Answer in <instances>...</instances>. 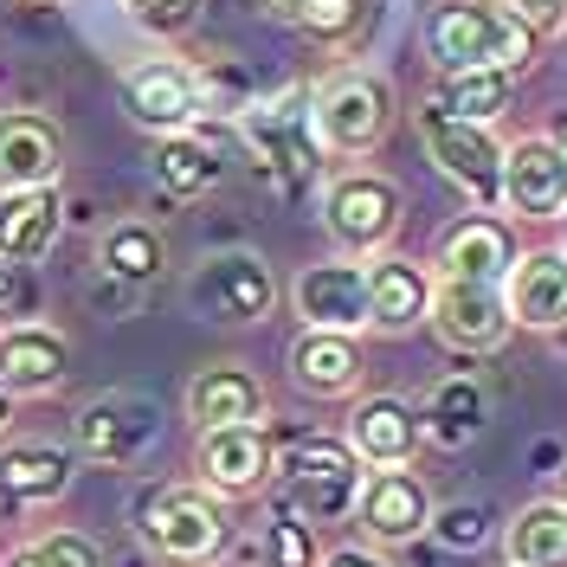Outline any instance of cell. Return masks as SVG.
<instances>
[{"label": "cell", "mask_w": 567, "mask_h": 567, "mask_svg": "<svg viewBox=\"0 0 567 567\" xmlns=\"http://www.w3.org/2000/svg\"><path fill=\"white\" fill-rule=\"evenodd\" d=\"M523 251L509 239V226L496 213H464L458 226L439 239V278H464V284H509V265Z\"/></svg>", "instance_id": "17"}, {"label": "cell", "mask_w": 567, "mask_h": 567, "mask_svg": "<svg viewBox=\"0 0 567 567\" xmlns=\"http://www.w3.org/2000/svg\"><path fill=\"white\" fill-rule=\"evenodd\" d=\"M432 336L452 342V349H471V354H491L509 342V303H503V284H464V278H439L432 284Z\"/></svg>", "instance_id": "11"}, {"label": "cell", "mask_w": 567, "mask_h": 567, "mask_svg": "<svg viewBox=\"0 0 567 567\" xmlns=\"http://www.w3.org/2000/svg\"><path fill=\"white\" fill-rule=\"evenodd\" d=\"M432 104L452 110V116H471V123H496L509 110V71H445Z\"/></svg>", "instance_id": "29"}, {"label": "cell", "mask_w": 567, "mask_h": 567, "mask_svg": "<svg viewBox=\"0 0 567 567\" xmlns=\"http://www.w3.org/2000/svg\"><path fill=\"white\" fill-rule=\"evenodd\" d=\"M322 226H329V239L349 251H381L400 233V187L381 175H336L329 181V194H322Z\"/></svg>", "instance_id": "7"}, {"label": "cell", "mask_w": 567, "mask_h": 567, "mask_svg": "<svg viewBox=\"0 0 567 567\" xmlns=\"http://www.w3.org/2000/svg\"><path fill=\"white\" fill-rule=\"evenodd\" d=\"M503 548H509V561L516 567H567V503L561 496L529 503V509L509 523Z\"/></svg>", "instance_id": "27"}, {"label": "cell", "mask_w": 567, "mask_h": 567, "mask_svg": "<svg viewBox=\"0 0 567 567\" xmlns=\"http://www.w3.org/2000/svg\"><path fill=\"white\" fill-rule=\"evenodd\" d=\"M310 123H317L322 148H336V155H374L393 123V97L374 71H336L317 91V104H310Z\"/></svg>", "instance_id": "5"}, {"label": "cell", "mask_w": 567, "mask_h": 567, "mask_svg": "<svg viewBox=\"0 0 567 567\" xmlns=\"http://www.w3.org/2000/svg\"><path fill=\"white\" fill-rule=\"evenodd\" d=\"M432 535H439L445 548L471 555V548H484V542L496 535V516L484 509V503H445V509H432Z\"/></svg>", "instance_id": "30"}, {"label": "cell", "mask_w": 567, "mask_h": 567, "mask_svg": "<svg viewBox=\"0 0 567 567\" xmlns=\"http://www.w3.org/2000/svg\"><path fill=\"white\" fill-rule=\"evenodd\" d=\"M555 496H561V503H567V464H561V491H555Z\"/></svg>", "instance_id": "43"}, {"label": "cell", "mask_w": 567, "mask_h": 567, "mask_svg": "<svg viewBox=\"0 0 567 567\" xmlns=\"http://www.w3.org/2000/svg\"><path fill=\"white\" fill-rule=\"evenodd\" d=\"M136 535L175 567H207L226 548V509L207 484H155L136 503Z\"/></svg>", "instance_id": "3"}, {"label": "cell", "mask_w": 567, "mask_h": 567, "mask_svg": "<svg viewBox=\"0 0 567 567\" xmlns=\"http://www.w3.org/2000/svg\"><path fill=\"white\" fill-rule=\"evenodd\" d=\"M322 567H388L374 548H322Z\"/></svg>", "instance_id": "37"}, {"label": "cell", "mask_w": 567, "mask_h": 567, "mask_svg": "<svg viewBox=\"0 0 567 567\" xmlns=\"http://www.w3.org/2000/svg\"><path fill=\"white\" fill-rule=\"evenodd\" d=\"M59 226H65V200L52 187H13V194H0V258L39 265L45 251L59 246Z\"/></svg>", "instance_id": "22"}, {"label": "cell", "mask_w": 567, "mask_h": 567, "mask_svg": "<svg viewBox=\"0 0 567 567\" xmlns=\"http://www.w3.org/2000/svg\"><path fill=\"white\" fill-rule=\"evenodd\" d=\"M65 168V136L52 116L39 110H13L0 116V194L13 187H52Z\"/></svg>", "instance_id": "16"}, {"label": "cell", "mask_w": 567, "mask_h": 567, "mask_svg": "<svg viewBox=\"0 0 567 567\" xmlns=\"http://www.w3.org/2000/svg\"><path fill=\"white\" fill-rule=\"evenodd\" d=\"M420 142H425V155H432V168L452 181L471 207L496 213L509 142L496 136L491 123H471V116H452V110H439V104H420Z\"/></svg>", "instance_id": "4"}, {"label": "cell", "mask_w": 567, "mask_h": 567, "mask_svg": "<svg viewBox=\"0 0 567 567\" xmlns=\"http://www.w3.org/2000/svg\"><path fill=\"white\" fill-rule=\"evenodd\" d=\"M265 7H271L278 20H297V13H303V0H265Z\"/></svg>", "instance_id": "38"}, {"label": "cell", "mask_w": 567, "mask_h": 567, "mask_svg": "<svg viewBox=\"0 0 567 567\" xmlns=\"http://www.w3.org/2000/svg\"><path fill=\"white\" fill-rule=\"evenodd\" d=\"M354 523L374 535V542H413L420 529H432V491L406 464L393 471H368L361 496H354Z\"/></svg>", "instance_id": "14"}, {"label": "cell", "mask_w": 567, "mask_h": 567, "mask_svg": "<svg viewBox=\"0 0 567 567\" xmlns=\"http://www.w3.org/2000/svg\"><path fill=\"white\" fill-rule=\"evenodd\" d=\"M155 432H162V413L142 393H97L71 420V439L91 464H136L155 445Z\"/></svg>", "instance_id": "8"}, {"label": "cell", "mask_w": 567, "mask_h": 567, "mask_svg": "<svg viewBox=\"0 0 567 567\" xmlns=\"http://www.w3.org/2000/svg\"><path fill=\"white\" fill-rule=\"evenodd\" d=\"M535 33H567V0H509Z\"/></svg>", "instance_id": "36"}, {"label": "cell", "mask_w": 567, "mask_h": 567, "mask_svg": "<svg viewBox=\"0 0 567 567\" xmlns=\"http://www.w3.org/2000/svg\"><path fill=\"white\" fill-rule=\"evenodd\" d=\"M71 368V349L59 329H45V322H13V329H0V388L13 393V400H27V393H52L65 381Z\"/></svg>", "instance_id": "19"}, {"label": "cell", "mask_w": 567, "mask_h": 567, "mask_svg": "<svg viewBox=\"0 0 567 567\" xmlns=\"http://www.w3.org/2000/svg\"><path fill=\"white\" fill-rule=\"evenodd\" d=\"M265 555L271 567H322V548H317V523H303V516H271V529H265Z\"/></svg>", "instance_id": "31"}, {"label": "cell", "mask_w": 567, "mask_h": 567, "mask_svg": "<svg viewBox=\"0 0 567 567\" xmlns=\"http://www.w3.org/2000/svg\"><path fill=\"white\" fill-rule=\"evenodd\" d=\"M194 471L213 496H251L278 477V439L265 425H207L194 445Z\"/></svg>", "instance_id": "9"}, {"label": "cell", "mask_w": 567, "mask_h": 567, "mask_svg": "<svg viewBox=\"0 0 567 567\" xmlns=\"http://www.w3.org/2000/svg\"><path fill=\"white\" fill-rule=\"evenodd\" d=\"M297 317L310 329H342V336H361L368 329V271L354 258H329V265H310L297 278Z\"/></svg>", "instance_id": "15"}, {"label": "cell", "mask_w": 567, "mask_h": 567, "mask_svg": "<svg viewBox=\"0 0 567 567\" xmlns=\"http://www.w3.org/2000/svg\"><path fill=\"white\" fill-rule=\"evenodd\" d=\"M425 432L445 445V452H458V445H471L477 432H484V420H491V400H484V388L477 381H464V374H452V381H439L432 388V400H425Z\"/></svg>", "instance_id": "26"}, {"label": "cell", "mask_w": 567, "mask_h": 567, "mask_svg": "<svg viewBox=\"0 0 567 567\" xmlns=\"http://www.w3.org/2000/svg\"><path fill=\"white\" fill-rule=\"evenodd\" d=\"M39 303L33 278H27V265H13V258H0V329H13V322H27Z\"/></svg>", "instance_id": "34"}, {"label": "cell", "mask_w": 567, "mask_h": 567, "mask_svg": "<svg viewBox=\"0 0 567 567\" xmlns=\"http://www.w3.org/2000/svg\"><path fill=\"white\" fill-rule=\"evenodd\" d=\"M503 207L516 219H561L567 213V155L555 136H523L503 155Z\"/></svg>", "instance_id": "12"}, {"label": "cell", "mask_w": 567, "mask_h": 567, "mask_svg": "<svg viewBox=\"0 0 567 567\" xmlns=\"http://www.w3.org/2000/svg\"><path fill=\"white\" fill-rule=\"evenodd\" d=\"M278 509L303 516V523H336L349 516L368 464L349 452V439H322V432H297L290 445H278Z\"/></svg>", "instance_id": "2"}, {"label": "cell", "mask_w": 567, "mask_h": 567, "mask_svg": "<svg viewBox=\"0 0 567 567\" xmlns=\"http://www.w3.org/2000/svg\"><path fill=\"white\" fill-rule=\"evenodd\" d=\"M7 413H13V393L0 388V425H7Z\"/></svg>", "instance_id": "41"}, {"label": "cell", "mask_w": 567, "mask_h": 567, "mask_svg": "<svg viewBox=\"0 0 567 567\" xmlns=\"http://www.w3.org/2000/svg\"><path fill=\"white\" fill-rule=\"evenodd\" d=\"M548 136L561 142V155H567V116H561V123H555V130H548Z\"/></svg>", "instance_id": "40"}, {"label": "cell", "mask_w": 567, "mask_h": 567, "mask_svg": "<svg viewBox=\"0 0 567 567\" xmlns=\"http://www.w3.org/2000/svg\"><path fill=\"white\" fill-rule=\"evenodd\" d=\"M123 7L136 13L148 33H187L194 13H200V0H123Z\"/></svg>", "instance_id": "35"}, {"label": "cell", "mask_w": 567, "mask_h": 567, "mask_svg": "<svg viewBox=\"0 0 567 567\" xmlns=\"http://www.w3.org/2000/svg\"><path fill=\"white\" fill-rule=\"evenodd\" d=\"M425 439V420L413 400H400V393H368V400H354L349 413V452L368 471H393V464H413Z\"/></svg>", "instance_id": "13"}, {"label": "cell", "mask_w": 567, "mask_h": 567, "mask_svg": "<svg viewBox=\"0 0 567 567\" xmlns=\"http://www.w3.org/2000/svg\"><path fill=\"white\" fill-rule=\"evenodd\" d=\"M187 420L200 425H265V388L239 361H213L187 381Z\"/></svg>", "instance_id": "21"}, {"label": "cell", "mask_w": 567, "mask_h": 567, "mask_svg": "<svg viewBox=\"0 0 567 567\" xmlns=\"http://www.w3.org/2000/svg\"><path fill=\"white\" fill-rule=\"evenodd\" d=\"M123 110H130V123L155 130V136H181L207 116L200 71L175 65V59H142L136 71H123Z\"/></svg>", "instance_id": "10"}, {"label": "cell", "mask_w": 567, "mask_h": 567, "mask_svg": "<svg viewBox=\"0 0 567 567\" xmlns=\"http://www.w3.org/2000/svg\"><path fill=\"white\" fill-rule=\"evenodd\" d=\"M33 555H39V567H104L97 542H91V535H78V529H52V535H39Z\"/></svg>", "instance_id": "33"}, {"label": "cell", "mask_w": 567, "mask_h": 567, "mask_svg": "<svg viewBox=\"0 0 567 567\" xmlns=\"http://www.w3.org/2000/svg\"><path fill=\"white\" fill-rule=\"evenodd\" d=\"M361 20H368V0H303V13H297V27L310 39H322V45L349 39Z\"/></svg>", "instance_id": "32"}, {"label": "cell", "mask_w": 567, "mask_h": 567, "mask_svg": "<svg viewBox=\"0 0 567 567\" xmlns=\"http://www.w3.org/2000/svg\"><path fill=\"white\" fill-rule=\"evenodd\" d=\"M561 251H567V213H561Z\"/></svg>", "instance_id": "44"}, {"label": "cell", "mask_w": 567, "mask_h": 567, "mask_svg": "<svg viewBox=\"0 0 567 567\" xmlns=\"http://www.w3.org/2000/svg\"><path fill=\"white\" fill-rule=\"evenodd\" d=\"M425 52L439 71H529L535 65V27L516 7L484 0H439L425 20Z\"/></svg>", "instance_id": "1"}, {"label": "cell", "mask_w": 567, "mask_h": 567, "mask_svg": "<svg viewBox=\"0 0 567 567\" xmlns=\"http://www.w3.org/2000/svg\"><path fill=\"white\" fill-rule=\"evenodd\" d=\"M97 265H104V278H116V284H148V278H162L168 246H162V233H155L148 219H123V226L104 233Z\"/></svg>", "instance_id": "28"}, {"label": "cell", "mask_w": 567, "mask_h": 567, "mask_svg": "<svg viewBox=\"0 0 567 567\" xmlns=\"http://www.w3.org/2000/svg\"><path fill=\"white\" fill-rule=\"evenodd\" d=\"M368 374V361L354 349V336L342 329H303L297 349H290V381L310 393V400H349Z\"/></svg>", "instance_id": "20"}, {"label": "cell", "mask_w": 567, "mask_h": 567, "mask_svg": "<svg viewBox=\"0 0 567 567\" xmlns=\"http://www.w3.org/2000/svg\"><path fill=\"white\" fill-rule=\"evenodd\" d=\"M187 303L207 322H265L278 303V278L258 251H219L187 278Z\"/></svg>", "instance_id": "6"}, {"label": "cell", "mask_w": 567, "mask_h": 567, "mask_svg": "<svg viewBox=\"0 0 567 567\" xmlns=\"http://www.w3.org/2000/svg\"><path fill=\"white\" fill-rule=\"evenodd\" d=\"M65 445H0V496L7 503H59L71 491Z\"/></svg>", "instance_id": "24"}, {"label": "cell", "mask_w": 567, "mask_h": 567, "mask_svg": "<svg viewBox=\"0 0 567 567\" xmlns=\"http://www.w3.org/2000/svg\"><path fill=\"white\" fill-rule=\"evenodd\" d=\"M503 303L516 329H542V336L567 329V251H523L509 265Z\"/></svg>", "instance_id": "18"}, {"label": "cell", "mask_w": 567, "mask_h": 567, "mask_svg": "<svg viewBox=\"0 0 567 567\" xmlns=\"http://www.w3.org/2000/svg\"><path fill=\"white\" fill-rule=\"evenodd\" d=\"M503 567H516V561H503Z\"/></svg>", "instance_id": "45"}, {"label": "cell", "mask_w": 567, "mask_h": 567, "mask_svg": "<svg viewBox=\"0 0 567 567\" xmlns=\"http://www.w3.org/2000/svg\"><path fill=\"white\" fill-rule=\"evenodd\" d=\"M0 567H39V555H33V548H20V555H7Z\"/></svg>", "instance_id": "39"}, {"label": "cell", "mask_w": 567, "mask_h": 567, "mask_svg": "<svg viewBox=\"0 0 567 567\" xmlns=\"http://www.w3.org/2000/svg\"><path fill=\"white\" fill-rule=\"evenodd\" d=\"M219 175H226L219 142L200 136V123L181 130V136H162V148H155V181H162L175 200H200V194H213Z\"/></svg>", "instance_id": "25"}, {"label": "cell", "mask_w": 567, "mask_h": 567, "mask_svg": "<svg viewBox=\"0 0 567 567\" xmlns=\"http://www.w3.org/2000/svg\"><path fill=\"white\" fill-rule=\"evenodd\" d=\"M13 7H52V0H13Z\"/></svg>", "instance_id": "42"}, {"label": "cell", "mask_w": 567, "mask_h": 567, "mask_svg": "<svg viewBox=\"0 0 567 567\" xmlns=\"http://www.w3.org/2000/svg\"><path fill=\"white\" fill-rule=\"evenodd\" d=\"M425 310H432V278L406 258H381L368 265V329H388V336H406L420 329Z\"/></svg>", "instance_id": "23"}]
</instances>
